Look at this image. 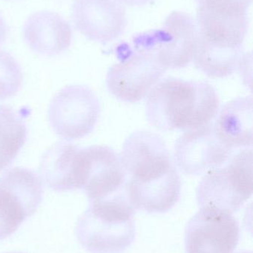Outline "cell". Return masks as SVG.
Returning <instances> with one entry per match:
<instances>
[{"label":"cell","mask_w":253,"mask_h":253,"mask_svg":"<svg viewBox=\"0 0 253 253\" xmlns=\"http://www.w3.org/2000/svg\"><path fill=\"white\" fill-rule=\"evenodd\" d=\"M123 6L129 7H141L148 4L152 0H116Z\"/></svg>","instance_id":"obj_20"},{"label":"cell","mask_w":253,"mask_h":253,"mask_svg":"<svg viewBox=\"0 0 253 253\" xmlns=\"http://www.w3.org/2000/svg\"><path fill=\"white\" fill-rule=\"evenodd\" d=\"M88 170L83 190L90 202L124 194L126 172L120 156L111 147L94 145L86 148Z\"/></svg>","instance_id":"obj_13"},{"label":"cell","mask_w":253,"mask_h":253,"mask_svg":"<svg viewBox=\"0 0 253 253\" xmlns=\"http://www.w3.org/2000/svg\"><path fill=\"white\" fill-rule=\"evenodd\" d=\"M71 16L79 32L102 44L119 38L128 24L126 8L116 0H74Z\"/></svg>","instance_id":"obj_11"},{"label":"cell","mask_w":253,"mask_h":253,"mask_svg":"<svg viewBox=\"0 0 253 253\" xmlns=\"http://www.w3.org/2000/svg\"><path fill=\"white\" fill-rule=\"evenodd\" d=\"M18 253V252H15V253Z\"/></svg>","instance_id":"obj_23"},{"label":"cell","mask_w":253,"mask_h":253,"mask_svg":"<svg viewBox=\"0 0 253 253\" xmlns=\"http://www.w3.org/2000/svg\"><path fill=\"white\" fill-rule=\"evenodd\" d=\"M253 195L252 148L232 155L225 165L205 174L196 190L201 208L233 214Z\"/></svg>","instance_id":"obj_3"},{"label":"cell","mask_w":253,"mask_h":253,"mask_svg":"<svg viewBox=\"0 0 253 253\" xmlns=\"http://www.w3.org/2000/svg\"><path fill=\"white\" fill-rule=\"evenodd\" d=\"M239 238V222L232 214L201 208L186 227V253H234Z\"/></svg>","instance_id":"obj_9"},{"label":"cell","mask_w":253,"mask_h":253,"mask_svg":"<svg viewBox=\"0 0 253 253\" xmlns=\"http://www.w3.org/2000/svg\"><path fill=\"white\" fill-rule=\"evenodd\" d=\"M87 169L86 148L59 142L43 154L39 172L49 188L60 193L83 189Z\"/></svg>","instance_id":"obj_12"},{"label":"cell","mask_w":253,"mask_h":253,"mask_svg":"<svg viewBox=\"0 0 253 253\" xmlns=\"http://www.w3.org/2000/svg\"><path fill=\"white\" fill-rule=\"evenodd\" d=\"M233 150L218 139L213 124L186 130L175 144L174 160L184 173L205 175L225 165Z\"/></svg>","instance_id":"obj_10"},{"label":"cell","mask_w":253,"mask_h":253,"mask_svg":"<svg viewBox=\"0 0 253 253\" xmlns=\"http://www.w3.org/2000/svg\"><path fill=\"white\" fill-rule=\"evenodd\" d=\"M236 253H253L252 251H240L239 252Z\"/></svg>","instance_id":"obj_22"},{"label":"cell","mask_w":253,"mask_h":253,"mask_svg":"<svg viewBox=\"0 0 253 253\" xmlns=\"http://www.w3.org/2000/svg\"><path fill=\"white\" fill-rule=\"evenodd\" d=\"M253 0H196L198 7H207L221 10L247 12Z\"/></svg>","instance_id":"obj_19"},{"label":"cell","mask_w":253,"mask_h":253,"mask_svg":"<svg viewBox=\"0 0 253 253\" xmlns=\"http://www.w3.org/2000/svg\"><path fill=\"white\" fill-rule=\"evenodd\" d=\"M119 62L108 69L106 84L117 99L135 103L147 97L167 69L154 53L132 41L117 47Z\"/></svg>","instance_id":"obj_4"},{"label":"cell","mask_w":253,"mask_h":253,"mask_svg":"<svg viewBox=\"0 0 253 253\" xmlns=\"http://www.w3.org/2000/svg\"><path fill=\"white\" fill-rule=\"evenodd\" d=\"M215 117L214 129L221 143L233 150L252 148V96L236 98L227 102Z\"/></svg>","instance_id":"obj_15"},{"label":"cell","mask_w":253,"mask_h":253,"mask_svg":"<svg viewBox=\"0 0 253 253\" xmlns=\"http://www.w3.org/2000/svg\"><path fill=\"white\" fill-rule=\"evenodd\" d=\"M23 37L30 48L36 53L55 56L71 46L72 29L59 13L44 10L34 13L27 19Z\"/></svg>","instance_id":"obj_14"},{"label":"cell","mask_w":253,"mask_h":253,"mask_svg":"<svg viewBox=\"0 0 253 253\" xmlns=\"http://www.w3.org/2000/svg\"><path fill=\"white\" fill-rule=\"evenodd\" d=\"M120 161L126 183L144 185L178 171L161 137L150 131H135L123 144Z\"/></svg>","instance_id":"obj_6"},{"label":"cell","mask_w":253,"mask_h":253,"mask_svg":"<svg viewBox=\"0 0 253 253\" xmlns=\"http://www.w3.org/2000/svg\"><path fill=\"white\" fill-rule=\"evenodd\" d=\"M100 113L99 99L90 88L76 84L67 86L51 102L49 123L61 138L78 139L93 131Z\"/></svg>","instance_id":"obj_8"},{"label":"cell","mask_w":253,"mask_h":253,"mask_svg":"<svg viewBox=\"0 0 253 253\" xmlns=\"http://www.w3.org/2000/svg\"><path fill=\"white\" fill-rule=\"evenodd\" d=\"M196 36L193 18L184 12L174 11L162 28L138 34L132 41L152 51L166 69H181L193 60Z\"/></svg>","instance_id":"obj_7"},{"label":"cell","mask_w":253,"mask_h":253,"mask_svg":"<svg viewBox=\"0 0 253 253\" xmlns=\"http://www.w3.org/2000/svg\"><path fill=\"white\" fill-rule=\"evenodd\" d=\"M23 117L7 105H0V171L13 162L27 139Z\"/></svg>","instance_id":"obj_17"},{"label":"cell","mask_w":253,"mask_h":253,"mask_svg":"<svg viewBox=\"0 0 253 253\" xmlns=\"http://www.w3.org/2000/svg\"><path fill=\"white\" fill-rule=\"evenodd\" d=\"M22 72L17 61L0 50V100L13 97L22 86Z\"/></svg>","instance_id":"obj_18"},{"label":"cell","mask_w":253,"mask_h":253,"mask_svg":"<svg viewBox=\"0 0 253 253\" xmlns=\"http://www.w3.org/2000/svg\"><path fill=\"white\" fill-rule=\"evenodd\" d=\"M219 105L218 93L209 83L167 77L147 95L146 115L160 130H189L210 124Z\"/></svg>","instance_id":"obj_1"},{"label":"cell","mask_w":253,"mask_h":253,"mask_svg":"<svg viewBox=\"0 0 253 253\" xmlns=\"http://www.w3.org/2000/svg\"><path fill=\"white\" fill-rule=\"evenodd\" d=\"M44 188L35 172L14 168L0 177V240L13 235L35 213L43 201Z\"/></svg>","instance_id":"obj_5"},{"label":"cell","mask_w":253,"mask_h":253,"mask_svg":"<svg viewBox=\"0 0 253 253\" xmlns=\"http://www.w3.org/2000/svg\"><path fill=\"white\" fill-rule=\"evenodd\" d=\"M135 209L126 193L91 202L79 218L75 233L80 245L91 253H120L136 236Z\"/></svg>","instance_id":"obj_2"},{"label":"cell","mask_w":253,"mask_h":253,"mask_svg":"<svg viewBox=\"0 0 253 253\" xmlns=\"http://www.w3.org/2000/svg\"><path fill=\"white\" fill-rule=\"evenodd\" d=\"M7 32H8V28H7V24H6L4 18L0 14V46L5 41Z\"/></svg>","instance_id":"obj_21"},{"label":"cell","mask_w":253,"mask_h":253,"mask_svg":"<svg viewBox=\"0 0 253 253\" xmlns=\"http://www.w3.org/2000/svg\"><path fill=\"white\" fill-rule=\"evenodd\" d=\"M198 34L210 40L243 46L248 34V13L198 7Z\"/></svg>","instance_id":"obj_16"}]
</instances>
